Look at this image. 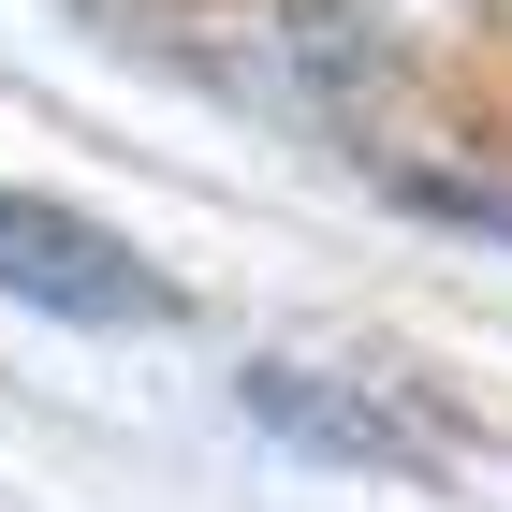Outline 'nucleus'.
Segmentation results:
<instances>
[{
	"label": "nucleus",
	"instance_id": "f257e3e1",
	"mask_svg": "<svg viewBox=\"0 0 512 512\" xmlns=\"http://www.w3.org/2000/svg\"><path fill=\"white\" fill-rule=\"evenodd\" d=\"M0 293H30L59 322H176V278H147L103 220H74L44 191H0Z\"/></svg>",
	"mask_w": 512,
	"mask_h": 512
},
{
	"label": "nucleus",
	"instance_id": "f03ea898",
	"mask_svg": "<svg viewBox=\"0 0 512 512\" xmlns=\"http://www.w3.org/2000/svg\"><path fill=\"white\" fill-rule=\"evenodd\" d=\"M249 410L308 454H352V469H439L454 425L439 410H395V395H337V366H249Z\"/></svg>",
	"mask_w": 512,
	"mask_h": 512
}]
</instances>
